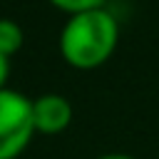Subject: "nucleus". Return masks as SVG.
I'll list each match as a JSON object with an SVG mask.
<instances>
[{"label":"nucleus","mask_w":159,"mask_h":159,"mask_svg":"<svg viewBox=\"0 0 159 159\" xmlns=\"http://www.w3.org/2000/svg\"><path fill=\"white\" fill-rule=\"evenodd\" d=\"M25 42V32L20 27V22L10 20V17H0V55L12 57Z\"/></svg>","instance_id":"nucleus-4"},{"label":"nucleus","mask_w":159,"mask_h":159,"mask_svg":"<svg viewBox=\"0 0 159 159\" xmlns=\"http://www.w3.org/2000/svg\"><path fill=\"white\" fill-rule=\"evenodd\" d=\"M57 10L67 12V15H77V12H84V10H97V7H104L107 0H50Z\"/></svg>","instance_id":"nucleus-5"},{"label":"nucleus","mask_w":159,"mask_h":159,"mask_svg":"<svg viewBox=\"0 0 159 159\" xmlns=\"http://www.w3.org/2000/svg\"><path fill=\"white\" fill-rule=\"evenodd\" d=\"M97 159H137L132 154H124V152H109V154H99Z\"/></svg>","instance_id":"nucleus-7"},{"label":"nucleus","mask_w":159,"mask_h":159,"mask_svg":"<svg viewBox=\"0 0 159 159\" xmlns=\"http://www.w3.org/2000/svg\"><path fill=\"white\" fill-rule=\"evenodd\" d=\"M119 22L107 7L70 15L60 30V55L75 70H97L117 50Z\"/></svg>","instance_id":"nucleus-1"},{"label":"nucleus","mask_w":159,"mask_h":159,"mask_svg":"<svg viewBox=\"0 0 159 159\" xmlns=\"http://www.w3.org/2000/svg\"><path fill=\"white\" fill-rule=\"evenodd\" d=\"M32 137V99L17 89H0V159H17Z\"/></svg>","instance_id":"nucleus-2"},{"label":"nucleus","mask_w":159,"mask_h":159,"mask_svg":"<svg viewBox=\"0 0 159 159\" xmlns=\"http://www.w3.org/2000/svg\"><path fill=\"white\" fill-rule=\"evenodd\" d=\"M7 77H10V57L0 55V89H5Z\"/></svg>","instance_id":"nucleus-6"},{"label":"nucleus","mask_w":159,"mask_h":159,"mask_svg":"<svg viewBox=\"0 0 159 159\" xmlns=\"http://www.w3.org/2000/svg\"><path fill=\"white\" fill-rule=\"evenodd\" d=\"M72 122V104L65 94L47 92L32 99V124L40 134H60Z\"/></svg>","instance_id":"nucleus-3"}]
</instances>
